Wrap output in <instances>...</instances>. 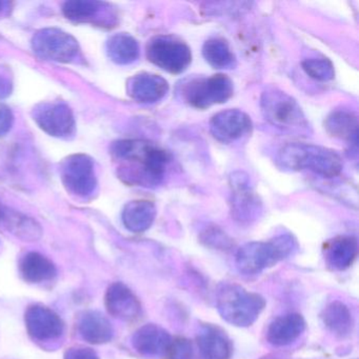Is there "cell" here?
<instances>
[{"label":"cell","mask_w":359,"mask_h":359,"mask_svg":"<svg viewBox=\"0 0 359 359\" xmlns=\"http://www.w3.org/2000/svg\"><path fill=\"white\" fill-rule=\"evenodd\" d=\"M112 154L121 163V177L140 187L158 186L171 163L168 151L147 140H119L113 144Z\"/></svg>","instance_id":"1"},{"label":"cell","mask_w":359,"mask_h":359,"mask_svg":"<svg viewBox=\"0 0 359 359\" xmlns=\"http://www.w3.org/2000/svg\"><path fill=\"white\" fill-rule=\"evenodd\" d=\"M280 167L291 171L310 170L325 178L339 175L342 161L335 151L310 144H287L277 156Z\"/></svg>","instance_id":"2"},{"label":"cell","mask_w":359,"mask_h":359,"mask_svg":"<svg viewBox=\"0 0 359 359\" xmlns=\"http://www.w3.org/2000/svg\"><path fill=\"white\" fill-rule=\"evenodd\" d=\"M216 306L226 323L247 327L257 320L266 308V300L259 294L248 291L236 283H224L218 289Z\"/></svg>","instance_id":"3"},{"label":"cell","mask_w":359,"mask_h":359,"mask_svg":"<svg viewBox=\"0 0 359 359\" xmlns=\"http://www.w3.org/2000/svg\"><path fill=\"white\" fill-rule=\"evenodd\" d=\"M296 249V241L289 234L279 235L269 241L245 243L237 251L236 266L243 275H256L285 259Z\"/></svg>","instance_id":"4"},{"label":"cell","mask_w":359,"mask_h":359,"mask_svg":"<svg viewBox=\"0 0 359 359\" xmlns=\"http://www.w3.org/2000/svg\"><path fill=\"white\" fill-rule=\"evenodd\" d=\"M260 108L266 121L285 132H304L308 121L302 108L289 94L274 87L262 92Z\"/></svg>","instance_id":"5"},{"label":"cell","mask_w":359,"mask_h":359,"mask_svg":"<svg viewBox=\"0 0 359 359\" xmlns=\"http://www.w3.org/2000/svg\"><path fill=\"white\" fill-rule=\"evenodd\" d=\"M233 92V81L224 74L187 79L182 81L180 87L182 100L193 108L199 110L224 104L232 97Z\"/></svg>","instance_id":"6"},{"label":"cell","mask_w":359,"mask_h":359,"mask_svg":"<svg viewBox=\"0 0 359 359\" xmlns=\"http://www.w3.org/2000/svg\"><path fill=\"white\" fill-rule=\"evenodd\" d=\"M147 57L155 66L171 74L184 72L192 62V52L184 41L171 35L153 37L147 45Z\"/></svg>","instance_id":"7"},{"label":"cell","mask_w":359,"mask_h":359,"mask_svg":"<svg viewBox=\"0 0 359 359\" xmlns=\"http://www.w3.org/2000/svg\"><path fill=\"white\" fill-rule=\"evenodd\" d=\"M33 50L43 60L69 62L79 53V43L74 37L57 29H45L34 35Z\"/></svg>","instance_id":"8"},{"label":"cell","mask_w":359,"mask_h":359,"mask_svg":"<svg viewBox=\"0 0 359 359\" xmlns=\"http://www.w3.org/2000/svg\"><path fill=\"white\" fill-rule=\"evenodd\" d=\"M230 184L232 217L241 224H251L259 216L262 203L250 186L249 176L243 172H235L231 175Z\"/></svg>","instance_id":"9"},{"label":"cell","mask_w":359,"mask_h":359,"mask_svg":"<svg viewBox=\"0 0 359 359\" xmlns=\"http://www.w3.org/2000/svg\"><path fill=\"white\" fill-rule=\"evenodd\" d=\"M62 176L69 192L76 196L87 197L95 190L93 163L86 155H72L66 159L62 165Z\"/></svg>","instance_id":"10"},{"label":"cell","mask_w":359,"mask_h":359,"mask_svg":"<svg viewBox=\"0 0 359 359\" xmlns=\"http://www.w3.org/2000/svg\"><path fill=\"white\" fill-rule=\"evenodd\" d=\"M26 327L31 337L37 341H54L62 337L64 321L48 306L33 304L26 311Z\"/></svg>","instance_id":"11"},{"label":"cell","mask_w":359,"mask_h":359,"mask_svg":"<svg viewBox=\"0 0 359 359\" xmlns=\"http://www.w3.org/2000/svg\"><path fill=\"white\" fill-rule=\"evenodd\" d=\"M253 123L249 115L237 109L222 111L212 117L210 131L218 142L229 144L251 133Z\"/></svg>","instance_id":"12"},{"label":"cell","mask_w":359,"mask_h":359,"mask_svg":"<svg viewBox=\"0 0 359 359\" xmlns=\"http://www.w3.org/2000/svg\"><path fill=\"white\" fill-rule=\"evenodd\" d=\"M34 121L54 137H68L75 129L72 111L65 104H43L34 110Z\"/></svg>","instance_id":"13"},{"label":"cell","mask_w":359,"mask_h":359,"mask_svg":"<svg viewBox=\"0 0 359 359\" xmlns=\"http://www.w3.org/2000/svg\"><path fill=\"white\" fill-rule=\"evenodd\" d=\"M109 314L123 321H134L142 315V304L137 296L123 283L109 287L104 297Z\"/></svg>","instance_id":"14"},{"label":"cell","mask_w":359,"mask_h":359,"mask_svg":"<svg viewBox=\"0 0 359 359\" xmlns=\"http://www.w3.org/2000/svg\"><path fill=\"white\" fill-rule=\"evenodd\" d=\"M196 342L201 359H230L232 356V341L217 325H201Z\"/></svg>","instance_id":"15"},{"label":"cell","mask_w":359,"mask_h":359,"mask_svg":"<svg viewBox=\"0 0 359 359\" xmlns=\"http://www.w3.org/2000/svg\"><path fill=\"white\" fill-rule=\"evenodd\" d=\"M127 91L130 97L140 104H154L169 91L168 81L159 75L142 73L129 79Z\"/></svg>","instance_id":"16"},{"label":"cell","mask_w":359,"mask_h":359,"mask_svg":"<svg viewBox=\"0 0 359 359\" xmlns=\"http://www.w3.org/2000/svg\"><path fill=\"white\" fill-rule=\"evenodd\" d=\"M306 330V320L298 313H287L273 319L266 329V338L275 346L293 344Z\"/></svg>","instance_id":"17"},{"label":"cell","mask_w":359,"mask_h":359,"mask_svg":"<svg viewBox=\"0 0 359 359\" xmlns=\"http://www.w3.org/2000/svg\"><path fill=\"white\" fill-rule=\"evenodd\" d=\"M172 337L165 329L153 323L140 327L132 337L133 348L142 356H165Z\"/></svg>","instance_id":"18"},{"label":"cell","mask_w":359,"mask_h":359,"mask_svg":"<svg viewBox=\"0 0 359 359\" xmlns=\"http://www.w3.org/2000/svg\"><path fill=\"white\" fill-rule=\"evenodd\" d=\"M358 255V241L356 237L337 236L330 239L323 247L325 264L332 270L344 271L350 268Z\"/></svg>","instance_id":"19"},{"label":"cell","mask_w":359,"mask_h":359,"mask_svg":"<svg viewBox=\"0 0 359 359\" xmlns=\"http://www.w3.org/2000/svg\"><path fill=\"white\" fill-rule=\"evenodd\" d=\"M0 224L18 238L26 241H36L41 238V226L32 218L0 205Z\"/></svg>","instance_id":"20"},{"label":"cell","mask_w":359,"mask_h":359,"mask_svg":"<svg viewBox=\"0 0 359 359\" xmlns=\"http://www.w3.org/2000/svg\"><path fill=\"white\" fill-rule=\"evenodd\" d=\"M111 11L108 4L91 1V0H74L67 1L62 7V12L69 20L77 22H102V25L110 24L102 16H108Z\"/></svg>","instance_id":"21"},{"label":"cell","mask_w":359,"mask_h":359,"mask_svg":"<svg viewBox=\"0 0 359 359\" xmlns=\"http://www.w3.org/2000/svg\"><path fill=\"white\" fill-rule=\"evenodd\" d=\"M20 272L27 283H41L52 280L57 271L49 258L37 252H30L20 259Z\"/></svg>","instance_id":"22"},{"label":"cell","mask_w":359,"mask_h":359,"mask_svg":"<svg viewBox=\"0 0 359 359\" xmlns=\"http://www.w3.org/2000/svg\"><path fill=\"white\" fill-rule=\"evenodd\" d=\"M156 217L154 203L146 199L133 201L126 205L123 212V222L128 230L142 233L148 230Z\"/></svg>","instance_id":"23"},{"label":"cell","mask_w":359,"mask_h":359,"mask_svg":"<svg viewBox=\"0 0 359 359\" xmlns=\"http://www.w3.org/2000/svg\"><path fill=\"white\" fill-rule=\"evenodd\" d=\"M320 317L325 327L338 337H346L354 330V317L344 302L336 300L327 304L321 312Z\"/></svg>","instance_id":"24"},{"label":"cell","mask_w":359,"mask_h":359,"mask_svg":"<svg viewBox=\"0 0 359 359\" xmlns=\"http://www.w3.org/2000/svg\"><path fill=\"white\" fill-rule=\"evenodd\" d=\"M79 334L90 344H102L110 341L114 335V329L110 321L100 312H87L79 325Z\"/></svg>","instance_id":"25"},{"label":"cell","mask_w":359,"mask_h":359,"mask_svg":"<svg viewBox=\"0 0 359 359\" xmlns=\"http://www.w3.org/2000/svg\"><path fill=\"white\" fill-rule=\"evenodd\" d=\"M325 128L333 137L346 140L348 144H357L358 142V119L351 111H333L325 118Z\"/></svg>","instance_id":"26"},{"label":"cell","mask_w":359,"mask_h":359,"mask_svg":"<svg viewBox=\"0 0 359 359\" xmlns=\"http://www.w3.org/2000/svg\"><path fill=\"white\" fill-rule=\"evenodd\" d=\"M107 50L111 60L119 65L132 64L140 56L137 41L126 33L111 37L107 45Z\"/></svg>","instance_id":"27"},{"label":"cell","mask_w":359,"mask_h":359,"mask_svg":"<svg viewBox=\"0 0 359 359\" xmlns=\"http://www.w3.org/2000/svg\"><path fill=\"white\" fill-rule=\"evenodd\" d=\"M203 55L208 64L215 69H230L236 62L229 43L219 37L208 39L203 43Z\"/></svg>","instance_id":"28"},{"label":"cell","mask_w":359,"mask_h":359,"mask_svg":"<svg viewBox=\"0 0 359 359\" xmlns=\"http://www.w3.org/2000/svg\"><path fill=\"white\" fill-rule=\"evenodd\" d=\"M304 72L318 81H330L335 77L333 64L327 58H310L302 62Z\"/></svg>","instance_id":"29"},{"label":"cell","mask_w":359,"mask_h":359,"mask_svg":"<svg viewBox=\"0 0 359 359\" xmlns=\"http://www.w3.org/2000/svg\"><path fill=\"white\" fill-rule=\"evenodd\" d=\"M201 241L207 247L214 248V249L226 250L232 247V241L230 237L218 226H209L205 229L201 233Z\"/></svg>","instance_id":"30"},{"label":"cell","mask_w":359,"mask_h":359,"mask_svg":"<svg viewBox=\"0 0 359 359\" xmlns=\"http://www.w3.org/2000/svg\"><path fill=\"white\" fill-rule=\"evenodd\" d=\"M165 357V359H194L192 344L184 337L172 338Z\"/></svg>","instance_id":"31"},{"label":"cell","mask_w":359,"mask_h":359,"mask_svg":"<svg viewBox=\"0 0 359 359\" xmlns=\"http://www.w3.org/2000/svg\"><path fill=\"white\" fill-rule=\"evenodd\" d=\"M13 121L12 111L5 104H0V136L6 135L10 131Z\"/></svg>","instance_id":"32"},{"label":"cell","mask_w":359,"mask_h":359,"mask_svg":"<svg viewBox=\"0 0 359 359\" xmlns=\"http://www.w3.org/2000/svg\"><path fill=\"white\" fill-rule=\"evenodd\" d=\"M65 359H100V357L91 348L79 346L69 348L65 355Z\"/></svg>","instance_id":"33"},{"label":"cell","mask_w":359,"mask_h":359,"mask_svg":"<svg viewBox=\"0 0 359 359\" xmlns=\"http://www.w3.org/2000/svg\"><path fill=\"white\" fill-rule=\"evenodd\" d=\"M11 92V81L9 75L6 74L5 70L0 68V97H5Z\"/></svg>","instance_id":"34"},{"label":"cell","mask_w":359,"mask_h":359,"mask_svg":"<svg viewBox=\"0 0 359 359\" xmlns=\"http://www.w3.org/2000/svg\"><path fill=\"white\" fill-rule=\"evenodd\" d=\"M260 359H287L285 357L278 356V355H266Z\"/></svg>","instance_id":"35"},{"label":"cell","mask_w":359,"mask_h":359,"mask_svg":"<svg viewBox=\"0 0 359 359\" xmlns=\"http://www.w3.org/2000/svg\"><path fill=\"white\" fill-rule=\"evenodd\" d=\"M8 5H9V4L5 3V1H0V14L8 9Z\"/></svg>","instance_id":"36"}]
</instances>
